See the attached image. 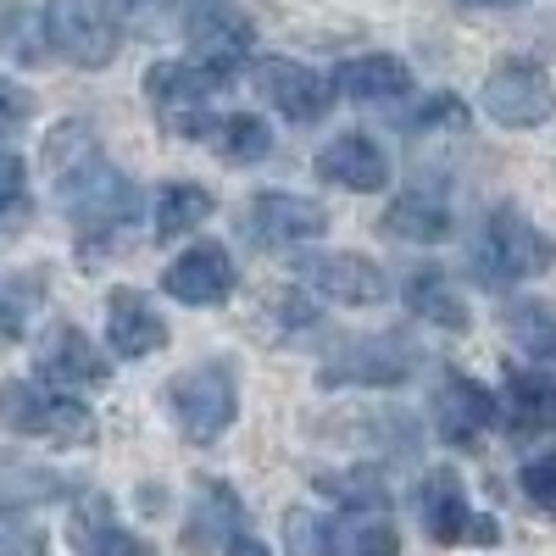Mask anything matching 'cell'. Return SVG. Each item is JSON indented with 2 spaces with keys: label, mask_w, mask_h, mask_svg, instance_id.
I'll return each instance as SVG.
<instances>
[{
  "label": "cell",
  "mask_w": 556,
  "mask_h": 556,
  "mask_svg": "<svg viewBox=\"0 0 556 556\" xmlns=\"http://www.w3.org/2000/svg\"><path fill=\"white\" fill-rule=\"evenodd\" d=\"M45 173L78 240H112L139 223V190L84 123H62L45 139Z\"/></svg>",
  "instance_id": "obj_1"
},
{
  "label": "cell",
  "mask_w": 556,
  "mask_h": 556,
  "mask_svg": "<svg viewBox=\"0 0 556 556\" xmlns=\"http://www.w3.org/2000/svg\"><path fill=\"white\" fill-rule=\"evenodd\" d=\"M551 262H556V245L540 235V228L518 206H495L484 217V235L473 245V278H479L484 290L523 285V278L545 273Z\"/></svg>",
  "instance_id": "obj_2"
},
{
  "label": "cell",
  "mask_w": 556,
  "mask_h": 556,
  "mask_svg": "<svg viewBox=\"0 0 556 556\" xmlns=\"http://www.w3.org/2000/svg\"><path fill=\"white\" fill-rule=\"evenodd\" d=\"M167 406H173V424H178L184 440L212 445L240 417V379H235V367H228V362L190 367L184 379L167 384Z\"/></svg>",
  "instance_id": "obj_3"
},
{
  "label": "cell",
  "mask_w": 556,
  "mask_h": 556,
  "mask_svg": "<svg viewBox=\"0 0 556 556\" xmlns=\"http://www.w3.org/2000/svg\"><path fill=\"white\" fill-rule=\"evenodd\" d=\"M0 412L7 424L28 440H51V445H89L96 440V412L84 401L45 390V384H7L0 390Z\"/></svg>",
  "instance_id": "obj_4"
},
{
  "label": "cell",
  "mask_w": 556,
  "mask_h": 556,
  "mask_svg": "<svg viewBox=\"0 0 556 556\" xmlns=\"http://www.w3.org/2000/svg\"><path fill=\"white\" fill-rule=\"evenodd\" d=\"M45 39L73 62V67H106L117 56V23L106 0H45Z\"/></svg>",
  "instance_id": "obj_5"
},
{
  "label": "cell",
  "mask_w": 556,
  "mask_h": 556,
  "mask_svg": "<svg viewBox=\"0 0 556 556\" xmlns=\"http://www.w3.org/2000/svg\"><path fill=\"white\" fill-rule=\"evenodd\" d=\"M223 84H228V78L206 73L201 62H156L151 78H146L156 117H162L173 134H190V139H201V134L212 128L206 106H212V96H217Z\"/></svg>",
  "instance_id": "obj_6"
},
{
  "label": "cell",
  "mask_w": 556,
  "mask_h": 556,
  "mask_svg": "<svg viewBox=\"0 0 556 556\" xmlns=\"http://www.w3.org/2000/svg\"><path fill=\"white\" fill-rule=\"evenodd\" d=\"M184 34H190V51H195L190 62H201L217 78L251 62V23L228 0H184Z\"/></svg>",
  "instance_id": "obj_7"
},
{
  "label": "cell",
  "mask_w": 556,
  "mask_h": 556,
  "mask_svg": "<svg viewBox=\"0 0 556 556\" xmlns=\"http://www.w3.org/2000/svg\"><path fill=\"white\" fill-rule=\"evenodd\" d=\"M295 278L340 306H379L390 295L384 267L356 251H306V256H295Z\"/></svg>",
  "instance_id": "obj_8"
},
{
  "label": "cell",
  "mask_w": 556,
  "mask_h": 556,
  "mask_svg": "<svg viewBox=\"0 0 556 556\" xmlns=\"http://www.w3.org/2000/svg\"><path fill=\"white\" fill-rule=\"evenodd\" d=\"M484 112L501 128H540L556 112V84L534 62H501L484 78Z\"/></svg>",
  "instance_id": "obj_9"
},
{
  "label": "cell",
  "mask_w": 556,
  "mask_h": 556,
  "mask_svg": "<svg viewBox=\"0 0 556 556\" xmlns=\"http://www.w3.org/2000/svg\"><path fill=\"white\" fill-rule=\"evenodd\" d=\"M112 379V367L96 356L89 334L78 323H51V334L39 340V384L45 390H101Z\"/></svg>",
  "instance_id": "obj_10"
},
{
  "label": "cell",
  "mask_w": 556,
  "mask_h": 556,
  "mask_svg": "<svg viewBox=\"0 0 556 556\" xmlns=\"http://www.w3.org/2000/svg\"><path fill=\"white\" fill-rule=\"evenodd\" d=\"M256 96H262L278 117H290V123H317L323 112L334 106L329 78H317L312 67H301V62H290V56L256 62Z\"/></svg>",
  "instance_id": "obj_11"
},
{
  "label": "cell",
  "mask_w": 556,
  "mask_h": 556,
  "mask_svg": "<svg viewBox=\"0 0 556 556\" xmlns=\"http://www.w3.org/2000/svg\"><path fill=\"white\" fill-rule=\"evenodd\" d=\"M329 228V212L306 195H285V190H267L251 201L245 212V235L267 251V245H301V240H317Z\"/></svg>",
  "instance_id": "obj_12"
},
{
  "label": "cell",
  "mask_w": 556,
  "mask_h": 556,
  "mask_svg": "<svg viewBox=\"0 0 556 556\" xmlns=\"http://www.w3.org/2000/svg\"><path fill=\"white\" fill-rule=\"evenodd\" d=\"M162 290L184 306H223L235 295V262L223 245H190L162 273Z\"/></svg>",
  "instance_id": "obj_13"
},
{
  "label": "cell",
  "mask_w": 556,
  "mask_h": 556,
  "mask_svg": "<svg viewBox=\"0 0 556 556\" xmlns=\"http://www.w3.org/2000/svg\"><path fill=\"white\" fill-rule=\"evenodd\" d=\"M317 178L323 184H340V190H356V195H374L390 184V156L379 139L367 134H340L317 151Z\"/></svg>",
  "instance_id": "obj_14"
},
{
  "label": "cell",
  "mask_w": 556,
  "mask_h": 556,
  "mask_svg": "<svg viewBox=\"0 0 556 556\" xmlns=\"http://www.w3.org/2000/svg\"><path fill=\"white\" fill-rule=\"evenodd\" d=\"M495 417H501L495 395L473 379H462V374H451L434 395V424H440L445 445H473L484 429H495Z\"/></svg>",
  "instance_id": "obj_15"
},
{
  "label": "cell",
  "mask_w": 556,
  "mask_h": 556,
  "mask_svg": "<svg viewBox=\"0 0 556 556\" xmlns=\"http://www.w3.org/2000/svg\"><path fill=\"white\" fill-rule=\"evenodd\" d=\"M317 379L329 390L334 384H406L412 379V345H401V340H362V345L340 351Z\"/></svg>",
  "instance_id": "obj_16"
},
{
  "label": "cell",
  "mask_w": 556,
  "mask_h": 556,
  "mask_svg": "<svg viewBox=\"0 0 556 556\" xmlns=\"http://www.w3.org/2000/svg\"><path fill=\"white\" fill-rule=\"evenodd\" d=\"M417 518H424V534L434 545H462L473 534V506H468V490L451 468L429 473L424 490H417Z\"/></svg>",
  "instance_id": "obj_17"
},
{
  "label": "cell",
  "mask_w": 556,
  "mask_h": 556,
  "mask_svg": "<svg viewBox=\"0 0 556 556\" xmlns=\"http://www.w3.org/2000/svg\"><path fill=\"white\" fill-rule=\"evenodd\" d=\"M106 340L117 356H156L167 345V323L156 317V306L139 295V290H112L106 301Z\"/></svg>",
  "instance_id": "obj_18"
},
{
  "label": "cell",
  "mask_w": 556,
  "mask_h": 556,
  "mask_svg": "<svg viewBox=\"0 0 556 556\" xmlns=\"http://www.w3.org/2000/svg\"><path fill=\"white\" fill-rule=\"evenodd\" d=\"M495 406L506 417V429H518V434L556 429V379L540 374V367H506V390Z\"/></svg>",
  "instance_id": "obj_19"
},
{
  "label": "cell",
  "mask_w": 556,
  "mask_h": 556,
  "mask_svg": "<svg viewBox=\"0 0 556 556\" xmlns=\"http://www.w3.org/2000/svg\"><path fill=\"white\" fill-rule=\"evenodd\" d=\"M384 235L395 240H417V245H440L451 240V201L434 190V184H417L401 201H390L384 212Z\"/></svg>",
  "instance_id": "obj_20"
},
{
  "label": "cell",
  "mask_w": 556,
  "mask_h": 556,
  "mask_svg": "<svg viewBox=\"0 0 556 556\" xmlns=\"http://www.w3.org/2000/svg\"><path fill=\"white\" fill-rule=\"evenodd\" d=\"M329 89H340L345 101H401L412 96V67L401 56H351L340 62Z\"/></svg>",
  "instance_id": "obj_21"
},
{
  "label": "cell",
  "mask_w": 556,
  "mask_h": 556,
  "mask_svg": "<svg viewBox=\"0 0 556 556\" xmlns=\"http://www.w3.org/2000/svg\"><path fill=\"white\" fill-rule=\"evenodd\" d=\"M67 540H73L78 556H151V545H146V540H134V534L112 518V506H106L101 495H89L78 513H73Z\"/></svg>",
  "instance_id": "obj_22"
},
{
  "label": "cell",
  "mask_w": 556,
  "mask_h": 556,
  "mask_svg": "<svg viewBox=\"0 0 556 556\" xmlns=\"http://www.w3.org/2000/svg\"><path fill=\"white\" fill-rule=\"evenodd\" d=\"M406 306H412V317H424V323H434V329H451V334H462L468 329V301L456 295V285L440 273V267H417V273H406Z\"/></svg>",
  "instance_id": "obj_23"
},
{
  "label": "cell",
  "mask_w": 556,
  "mask_h": 556,
  "mask_svg": "<svg viewBox=\"0 0 556 556\" xmlns=\"http://www.w3.org/2000/svg\"><path fill=\"white\" fill-rule=\"evenodd\" d=\"M201 139H212L217 162H228V167L262 162V156L273 151V128H267L262 117H251V112H228V117H212V128H206Z\"/></svg>",
  "instance_id": "obj_24"
},
{
  "label": "cell",
  "mask_w": 556,
  "mask_h": 556,
  "mask_svg": "<svg viewBox=\"0 0 556 556\" xmlns=\"http://www.w3.org/2000/svg\"><path fill=\"white\" fill-rule=\"evenodd\" d=\"M212 217V190L201 184H167L156 201V240H184Z\"/></svg>",
  "instance_id": "obj_25"
},
{
  "label": "cell",
  "mask_w": 556,
  "mask_h": 556,
  "mask_svg": "<svg viewBox=\"0 0 556 556\" xmlns=\"http://www.w3.org/2000/svg\"><path fill=\"white\" fill-rule=\"evenodd\" d=\"M506 329H513V340L523 345V356H534L540 374H551V379H556V312H545V306L523 301V306L506 312Z\"/></svg>",
  "instance_id": "obj_26"
},
{
  "label": "cell",
  "mask_w": 556,
  "mask_h": 556,
  "mask_svg": "<svg viewBox=\"0 0 556 556\" xmlns=\"http://www.w3.org/2000/svg\"><path fill=\"white\" fill-rule=\"evenodd\" d=\"M395 551H401V534L379 513H362V518L334 523V556H395Z\"/></svg>",
  "instance_id": "obj_27"
},
{
  "label": "cell",
  "mask_w": 556,
  "mask_h": 556,
  "mask_svg": "<svg viewBox=\"0 0 556 556\" xmlns=\"http://www.w3.org/2000/svg\"><path fill=\"white\" fill-rule=\"evenodd\" d=\"M285 545H290V556H334V523L317 518L312 506H290L285 513Z\"/></svg>",
  "instance_id": "obj_28"
},
{
  "label": "cell",
  "mask_w": 556,
  "mask_h": 556,
  "mask_svg": "<svg viewBox=\"0 0 556 556\" xmlns=\"http://www.w3.org/2000/svg\"><path fill=\"white\" fill-rule=\"evenodd\" d=\"M317 490H323V495H334V501H345V506H362V513H379V506L390 501V495H384V479H379L374 468H356V473H323Z\"/></svg>",
  "instance_id": "obj_29"
},
{
  "label": "cell",
  "mask_w": 556,
  "mask_h": 556,
  "mask_svg": "<svg viewBox=\"0 0 556 556\" xmlns=\"http://www.w3.org/2000/svg\"><path fill=\"white\" fill-rule=\"evenodd\" d=\"M106 12H112L117 34H123V28L156 34V28H167L173 17H184V0H106Z\"/></svg>",
  "instance_id": "obj_30"
},
{
  "label": "cell",
  "mask_w": 556,
  "mask_h": 556,
  "mask_svg": "<svg viewBox=\"0 0 556 556\" xmlns=\"http://www.w3.org/2000/svg\"><path fill=\"white\" fill-rule=\"evenodd\" d=\"M0 556H45V529L23 506H0Z\"/></svg>",
  "instance_id": "obj_31"
},
{
  "label": "cell",
  "mask_w": 556,
  "mask_h": 556,
  "mask_svg": "<svg viewBox=\"0 0 556 556\" xmlns=\"http://www.w3.org/2000/svg\"><path fill=\"white\" fill-rule=\"evenodd\" d=\"M523 495L540 506V513H551V518H556V456L529 462V468H523Z\"/></svg>",
  "instance_id": "obj_32"
},
{
  "label": "cell",
  "mask_w": 556,
  "mask_h": 556,
  "mask_svg": "<svg viewBox=\"0 0 556 556\" xmlns=\"http://www.w3.org/2000/svg\"><path fill=\"white\" fill-rule=\"evenodd\" d=\"M23 190H28V167H23V156L0 151V212L17 206V201H23Z\"/></svg>",
  "instance_id": "obj_33"
},
{
  "label": "cell",
  "mask_w": 556,
  "mask_h": 556,
  "mask_svg": "<svg viewBox=\"0 0 556 556\" xmlns=\"http://www.w3.org/2000/svg\"><path fill=\"white\" fill-rule=\"evenodd\" d=\"M28 112H34L28 89H23V84H12V78H0V134L17 128V123H28Z\"/></svg>",
  "instance_id": "obj_34"
},
{
  "label": "cell",
  "mask_w": 556,
  "mask_h": 556,
  "mask_svg": "<svg viewBox=\"0 0 556 556\" xmlns=\"http://www.w3.org/2000/svg\"><path fill=\"white\" fill-rule=\"evenodd\" d=\"M223 556H273V551L262 540H251V534H235V540L223 545Z\"/></svg>",
  "instance_id": "obj_35"
},
{
  "label": "cell",
  "mask_w": 556,
  "mask_h": 556,
  "mask_svg": "<svg viewBox=\"0 0 556 556\" xmlns=\"http://www.w3.org/2000/svg\"><path fill=\"white\" fill-rule=\"evenodd\" d=\"M468 7H513V0H468Z\"/></svg>",
  "instance_id": "obj_36"
}]
</instances>
